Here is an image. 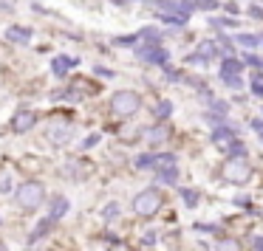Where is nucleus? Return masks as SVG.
Segmentation results:
<instances>
[{
  "mask_svg": "<svg viewBox=\"0 0 263 251\" xmlns=\"http://www.w3.org/2000/svg\"><path fill=\"white\" fill-rule=\"evenodd\" d=\"M14 198H17V206L23 212H34L43 206V200H46V189H43L40 181H26L23 186L14 192Z\"/></svg>",
  "mask_w": 263,
  "mask_h": 251,
  "instance_id": "f257e3e1",
  "label": "nucleus"
},
{
  "mask_svg": "<svg viewBox=\"0 0 263 251\" xmlns=\"http://www.w3.org/2000/svg\"><path fill=\"white\" fill-rule=\"evenodd\" d=\"M161 203H164V195H161V189L150 186V189H142V192L133 198V212H136L139 217H153L156 212L161 209Z\"/></svg>",
  "mask_w": 263,
  "mask_h": 251,
  "instance_id": "f03ea898",
  "label": "nucleus"
},
{
  "mask_svg": "<svg viewBox=\"0 0 263 251\" xmlns=\"http://www.w3.org/2000/svg\"><path fill=\"white\" fill-rule=\"evenodd\" d=\"M110 108H114L116 116H133L142 108V96L136 91H116L114 99H110Z\"/></svg>",
  "mask_w": 263,
  "mask_h": 251,
  "instance_id": "7ed1b4c3",
  "label": "nucleus"
},
{
  "mask_svg": "<svg viewBox=\"0 0 263 251\" xmlns=\"http://www.w3.org/2000/svg\"><path fill=\"white\" fill-rule=\"evenodd\" d=\"M223 178L229 183H246L252 178V164L249 158H229L223 164Z\"/></svg>",
  "mask_w": 263,
  "mask_h": 251,
  "instance_id": "20e7f679",
  "label": "nucleus"
},
{
  "mask_svg": "<svg viewBox=\"0 0 263 251\" xmlns=\"http://www.w3.org/2000/svg\"><path fill=\"white\" fill-rule=\"evenodd\" d=\"M136 57L142 59V62L161 65V68H167V62H170V54H167V48H161V46H147V43H142V46L136 48Z\"/></svg>",
  "mask_w": 263,
  "mask_h": 251,
  "instance_id": "39448f33",
  "label": "nucleus"
},
{
  "mask_svg": "<svg viewBox=\"0 0 263 251\" xmlns=\"http://www.w3.org/2000/svg\"><path fill=\"white\" fill-rule=\"evenodd\" d=\"M218 54H221V51H218V43L215 40H204V43H198L195 54H190V57H187V62L190 65H210Z\"/></svg>",
  "mask_w": 263,
  "mask_h": 251,
  "instance_id": "423d86ee",
  "label": "nucleus"
},
{
  "mask_svg": "<svg viewBox=\"0 0 263 251\" xmlns=\"http://www.w3.org/2000/svg\"><path fill=\"white\" fill-rule=\"evenodd\" d=\"M77 62H80L77 57H68V54H57V57L51 59V74L63 79V76H68V71L74 68Z\"/></svg>",
  "mask_w": 263,
  "mask_h": 251,
  "instance_id": "0eeeda50",
  "label": "nucleus"
},
{
  "mask_svg": "<svg viewBox=\"0 0 263 251\" xmlns=\"http://www.w3.org/2000/svg\"><path fill=\"white\" fill-rule=\"evenodd\" d=\"M34 124H37V113H34V110H20V113L12 119V130L14 133H29Z\"/></svg>",
  "mask_w": 263,
  "mask_h": 251,
  "instance_id": "6e6552de",
  "label": "nucleus"
},
{
  "mask_svg": "<svg viewBox=\"0 0 263 251\" xmlns=\"http://www.w3.org/2000/svg\"><path fill=\"white\" fill-rule=\"evenodd\" d=\"M3 37H6L9 43H17V46H29L31 43V29H26V26H9V29L3 31Z\"/></svg>",
  "mask_w": 263,
  "mask_h": 251,
  "instance_id": "1a4fd4ad",
  "label": "nucleus"
},
{
  "mask_svg": "<svg viewBox=\"0 0 263 251\" xmlns=\"http://www.w3.org/2000/svg\"><path fill=\"white\" fill-rule=\"evenodd\" d=\"M71 133H74V127H71V124H51V127H48V141L57 144V147H63V144H68Z\"/></svg>",
  "mask_w": 263,
  "mask_h": 251,
  "instance_id": "9d476101",
  "label": "nucleus"
},
{
  "mask_svg": "<svg viewBox=\"0 0 263 251\" xmlns=\"http://www.w3.org/2000/svg\"><path fill=\"white\" fill-rule=\"evenodd\" d=\"M210 141L215 144L218 150H227L229 144H232V127H229V124L215 127V130H212V136H210Z\"/></svg>",
  "mask_w": 263,
  "mask_h": 251,
  "instance_id": "9b49d317",
  "label": "nucleus"
},
{
  "mask_svg": "<svg viewBox=\"0 0 263 251\" xmlns=\"http://www.w3.org/2000/svg\"><path fill=\"white\" fill-rule=\"evenodd\" d=\"M240 68H243V62H240V59L223 57V62H221V79L227 82V79H232V76H240Z\"/></svg>",
  "mask_w": 263,
  "mask_h": 251,
  "instance_id": "f8f14e48",
  "label": "nucleus"
},
{
  "mask_svg": "<svg viewBox=\"0 0 263 251\" xmlns=\"http://www.w3.org/2000/svg\"><path fill=\"white\" fill-rule=\"evenodd\" d=\"M136 34H139V40L147 43V46H159L161 37H164V31H159L156 26H144V29H139Z\"/></svg>",
  "mask_w": 263,
  "mask_h": 251,
  "instance_id": "ddd939ff",
  "label": "nucleus"
},
{
  "mask_svg": "<svg viewBox=\"0 0 263 251\" xmlns=\"http://www.w3.org/2000/svg\"><path fill=\"white\" fill-rule=\"evenodd\" d=\"M144 136H147V141H150V144H161L167 136H170V130H167L164 121H159V124L147 127V130H144Z\"/></svg>",
  "mask_w": 263,
  "mask_h": 251,
  "instance_id": "4468645a",
  "label": "nucleus"
},
{
  "mask_svg": "<svg viewBox=\"0 0 263 251\" xmlns=\"http://www.w3.org/2000/svg\"><path fill=\"white\" fill-rule=\"evenodd\" d=\"M65 212H68V198H63V195H57V198L51 200V220H60V217L65 215Z\"/></svg>",
  "mask_w": 263,
  "mask_h": 251,
  "instance_id": "2eb2a0df",
  "label": "nucleus"
},
{
  "mask_svg": "<svg viewBox=\"0 0 263 251\" xmlns=\"http://www.w3.org/2000/svg\"><path fill=\"white\" fill-rule=\"evenodd\" d=\"M136 170H153V166H159V161H156L153 153H144V155H136Z\"/></svg>",
  "mask_w": 263,
  "mask_h": 251,
  "instance_id": "dca6fc26",
  "label": "nucleus"
},
{
  "mask_svg": "<svg viewBox=\"0 0 263 251\" xmlns=\"http://www.w3.org/2000/svg\"><path fill=\"white\" fill-rule=\"evenodd\" d=\"M159 181L161 183H176L178 181V166L173 164V166H161L159 170Z\"/></svg>",
  "mask_w": 263,
  "mask_h": 251,
  "instance_id": "f3484780",
  "label": "nucleus"
},
{
  "mask_svg": "<svg viewBox=\"0 0 263 251\" xmlns=\"http://www.w3.org/2000/svg\"><path fill=\"white\" fill-rule=\"evenodd\" d=\"M51 217H46V220H43L40 223V226H37L34 228V232H31V237H29V243H37V240H40V237H46V232H48V226H51Z\"/></svg>",
  "mask_w": 263,
  "mask_h": 251,
  "instance_id": "a211bd4d",
  "label": "nucleus"
},
{
  "mask_svg": "<svg viewBox=\"0 0 263 251\" xmlns=\"http://www.w3.org/2000/svg\"><path fill=\"white\" fill-rule=\"evenodd\" d=\"M235 40H238L240 46L252 48V51H255V48L260 46V37H257V34H238V37H235Z\"/></svg>",
  "mask_w": 263,
  "mask_h": 251,
  "instance_id": "6ab92c4d",
  "label": "nucleus"
},
{
  "mask_svg": "<svg viewBox=\"0 0 263 251\" xmlns=\"http://www.w3.org/2000/svg\"><path fill=\"white\" fill-rule=\"evenodd\" d=\"M218 251H240V243L232 237H221L218 240Z\"/></svg>",
  "mask_w": 263,
  "mask_h": 251,
  "instance_id": "aec40b11",
  "label": "nucleus"
},
{
  "mask_svg": "<svg viewBox=\"0 0 263 251\" xmlns=\"http://www.w3.org/2000/svg\"><path fill=\"white\" fill-rule=\"evenodd\" d=\"M193 6L201 12H215V9H221V3L218 0H193Z\"/></svg>",
  "mask_w": 263,
  "mask_h": 251,
  "instance_id": "412c9836",
  "label": "nucleus"
},
{
  "mask_svg": "<svg viewBox=\"0 0 263 251\" xmlns=\"http://www.w3.org/2000/svg\"><path fill=\"white\" fill-rule=\"evenodd\" d=\"M159 20L164 26H184L187 23V17H181V14H159Z\"/></svg>",
  "mask_w": 263,
  "mask_h": 251,
  "instance_id": "4be33fe9",
  "label": "nucleus"
},
{
  "mask_svg": "<svg viewBox=\"0 0 263 251\" xmlns=\"http://www.w3.org/2000/svg\"><path fill=\"white\" fill-rule=\"evenodd\" d=\"M249 88H252V93H255L257 99H263V71L252 76V85H249Z\"/></svg>",
  "mask_w": 263,
  "mask_h": 251,
  "instance_id": "5701e85b",
  "label": "nucleus"
},
{
  "mask_svg": "<svg viewBox=\"0 0 263 251\" xmlns=\"http://www.w3.org/2000/svg\"><path fill=\"white\" fill-rule=\"evenodd\" d=\"M181 200L187 206H195L198 203V192H195V189H181Z\"/></svg>",
  "mask_w": 263,
  "mask_h": 251,
  "instance_id": "b1692460",
  "label": "nucleus"
},
{
  "mask_svg": "<svg viewBox=\"0 0 263 251\" xmlns=\"http://www.w3.org/2000/svg\"><path fill=\"white\" fill-rule=\"evenodd\" d=\"M210 110L215 116H223L227 113V102H221V99H210Z\"/></svg>",
  "mask_w": 263,
  "mask_h": 251,
  "instance_id": "393cba45",
  "label": "nucleus"
},
{
  "mask_svg": "<svg viewBox=\"0 0 263 251\" xmlns=\"http://www.w3.org/2000/svg\"><path fill=\"white\" fill-rule=\"evenodd\" d=\"M119 203H116V200H114V203H108V206H105V212H102V217H105V220H114V217L116 215H119Z\"/></svg>",
  "mask_w": 263,
  "mask_h": 251,
  "instance_id": "a878e982",
  "label": "nucleus"
},
{
  "mask_svg": "<svg viewBox=\"0 0 263 251\" xmlns=\"http://www.w3.org/2000/svg\"><path fill=\"white\" fill-rule=\"evenodd\" d=\"M170 113H173V104L167 102V99H164V102H159V108H156V116H159V119H167Z\"/></svg>",
  "mask_w": 263,
  "mask_h": 251,
  "instance_id": "bb28decb",
  "label": "nucleus"
},
{
  "mask_svg": "<svg viewBox=\"0 0 263 251\" xmlns=\"http://www.w3.org/2000/svg\"><path fill=\"white\" fill-rule=\"evenodd\" d=\"M136 40H139V34H125V37H116L114 46H133Z\"/></svg>",
  "mask_w": 263,
  "mask_h": 251,
  "instance_id": "cd10ccee",
  "label": "nucleus"
},
{
  "mask_svg": "<svg viewBox=\"0 0 263 251\" xmlns=\"http://www.w3.org/2000/svg\"><path fill=\"white\" fill-rule=\"evenodd\" d=\"M223 85H229L232 91H240V88H243V79H240V76H232V79H227Z\"/></svg>",
  "mask_w": 263,
  "mask_h": 251,
  "instance_id": "c85d7f7f",
  "label": "nucleus"
},
{
  "mask_svg": "<svg viewBox=\"0 0 263 251\" xmlns=\"http://www.w3.org/2000/svg\"><path fill=\"white\" fill-rule=\"evenodd\" d=\"M97 144H99V136L93 133V136H88L85 141H82V147H97Z\"/></svg>",
  "mask_w": 263,
  "mask_h": 251,
  "instance_id": "c756f323",
  "label": "nucleus"
},
{
  "mask_svg": "<svg viewBox=\"0 0 263 251\" xmlns=\"http://www.w3.org/2000/svg\"><path fill=\"white\" fill-rule=\"evenodd\" d=\"M249 17H257V20H263V9H260V6H252V9H249Z\"/></svg>",
  "mask_w": 263,
  "mask_h": 251,
  "instance_id": "7c9ffc66",
  "label": "nucleus"
},
{
  "mask_svg": "<svg viewBox=\"0 0 263 251\" xmlns=\"http://www.w3.org/2000/svg\"><path fill=\"white\" fill-rule=\"evenodd\" d=\"M9 189H12V178H3V181H0V192H9Z\"/></svg>",
  "mask_w": 263,
  "mask_h": 251,
  "instance_id": "2f4dec72",
  "label": "nucleus"
},
{
  "mask_svg": "<svg viewBox=\"0 0 263 251\" xmlns=\"http://www.w3.org/2000/svg\"><path fill=\"white\" fill-rule=\"evenodd\" d=\"M142 243H144V245H153V243H156V232H147V234H144Z\"/></svg>",
  "mask_w": 263,
  "mask_h": 251,
  "instance_id": "473e14b6",
  "label": "nucleus"
},
{
  "mask_svg": "<svg viewBox=\"0 0 263 251\" xmlns=\"http://www.w3.org/2000/svg\"><path fill=\"white\" fill-rule=\"evenodd\" d=\"M252 130L260 133V130H263V121H260V119H255V121H252Z\"/></svg>",
  "mask_w": 263,
  "mask_h": 251,
  "instance_id": "72a5a7b5",
  "label": "nucleus"
},
{
  "mask_svg": "<svg viewBox=\"0 0 263 251\" xmlns=\"http://www.w3.org/2000/svg\"><path fill=\"white\" fill-rule=\"evenodd\" d=\"M252 243H255V251H263V237H255Z\"/></svg>",
  "mask_w": 263,
  "mask_h": 251,
  "instance_id": "f704fd0d",
  "label": "nucleus"
},
{
  "mask_svg": "<svg viewBox=\"0 0 263 251\" xmlns=\"http://www.w3.org/2000/svg\"><path fill=\"white\" fill-rule=\"evenodd\" d=\"M97 74H99V76H105V79H108V76H114L108 68H97Z\"/></svg>",
  "mask_w": 263,
  "mask_h": 251,
  "instance_id": "c9c22d12",
  "label": "nucleus"
},
{
  "mask_svg": "<svg viewBox=\"0 0 263 251\" xmlns=\"http://www.w3.org/2000/svg\"><path fill=\"white\" fill-rule=\"evenodd\" d=\"M110 3H116V6H125L127 0H110Z\"/></svg>",
  "mask_w": 263,
  "mask_h": 251,
  "instance_id": "e433bc0d",
  "label": "nucleus"
},
{
  "mask_svg": "<svg viewBox=\"0 0 263 251\" xmlns=\"http://www.w3.org/2000/svg\"><path fill=\"white\" fill-rule=\"evenodd\" d=\"M257 136H260V141H263V130H260V133H257Z\"/></svg>",
  "mask_w": 263,
  "mask_h": 251,
  "instance_id": "4c0bfd02",
  "label": "nucleus"
},
{
  "mask_svg": "<svg viewBox=\"0 0 263 251\" xmlns=\"http://www.w3.org/2000/svg\"><path fill=\"white\" fill-rule=\"evenodd\" d=\"M0 251H6V245H0Z\"/></svg>",
  "mask_w": 263,
  "mask_h": 251,
  "instance_id": "58836bf2",
  "label": "nucleus"
}]
</instances>
